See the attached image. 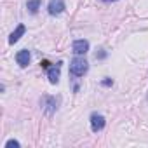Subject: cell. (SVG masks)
Returning a JSON list of instances; mask_svg holds the SVG:
<instances>
[{"label": "cell", "instance_id": "cell-7", "mask_svg": "<svg viewBox=\"0 0 148 148\" xmlns=\"http://www.w3.org/2000/svg\"><path fill=\"white\" fill-rule=\"evenodd\" d=\"M30 59H32V56H30V51H26V49H23L16 54V61L21 68H26L30 64Z\"/></svg>", "mask_w": 148, "mask_h": 148}, {"label": "cell", "instance_id": "cell-9", "mask_svg": "<svg viewBox=\"0 0 148 148\" xmlns=\"http://www.w3.org/2000/svg\"><path fill=\"white\" fill-rule=\"evenodd\" d=\"M40 0H28L26 2V9L30 11V14H37L38 12V9H40Z\"/></svg>", "mask_w": 148, "mask_h": 148}, {"label": "cell", "instance_id": "cell-1", "mask_svg": "<svg viewBox=\"0 0 148 148\" xmlns=\"http://www.w3.org/2000/svg\"><path fill=\"white\" fill-rule=\"evenodd\" d=\"M87 70H89V63L82 56H77L70 61V73L73 77H84L87 73Z\"/></svg>", "mask_w": 148, "mask_h": 148}, {"label": "cell", "instance_id": "cell-11", "mask_svg": "<svg viewBox=\"0 0 148 148\" xmlns=\"http://www.w3.org/2000/svg\"><path fill=\"white\" fill-rule=\"evenodd\" d=\"M105 58H106V51L99 49V52H96V59H105Z\"/></svg>", "mask_w": 148, "mask_h": 148}, {"label": "cell", "instance_id": "cell-4", "mask_svg": "<svg viewBox=\"0 0 148 148\" xmlns=\"http://www.w3.org/2000/svg\"><path fill=\"white\" fill-rule=\"evenodd\" d=\"M61 64H63V63H56V64H52V66H49V68H47V77H49V82H51L52 86H56V84L59 82Z\"/></svg>", "mask_w": 148, "mask_h": 148}, {"label": "cell", "instance_id": "cell-6", "mask_svg": "<svg viewBox=\"0 0 148 148\" xmlns=\"http://www.w3.org/2000/svg\"><path fill=\"white\" fill-rule=\"evenodd\" d=\"M91 129L92 132H99L105 129V117L101 113H92L91 115Z\"/></svg>", "mask_w": 148, "mask_h": 148}, {"label": "cell", "instance_id": "cell-2", "mask_svg": "<svg viewBox=\"0 0 148 148\" xmlns=\"http://www.w3.org/2000/svg\"><path fill=\"white\" fill-rule=\"evenodd\" d=\"M40 106H42L44 113H45L47 117H51V115L58 110V99H56L54 96L45 94V96H42V98H40Z\"/></svg>", "mask_w": 148, "mask_h": 148}, {"label": "cell", "instance_id": "cell-8", "mask_svg": "<svg viewBox=\"0 0 148 148\" xmlns=\"http://www.w3.org/2000/svg\"><path fill=\"white\" fill-rule=\"evenodd\" d=\"M25 32H26V26H25V25H18V28H16V30L11 33V37H9V44H11V45H14V44H16V42L25 35Z\"/></svg>", "mask_w": 148, "mask_h": 148}, {"label": "cell", "instance_id": "cell-12", "mask_svg": "<svg viewBox=\"0 0 148 148\" xmlns=\"http://www.w3.org/2000/svg\"><path fill=\"white\" fill-rule=\"evenodd\" d=\"M101 84H103V86H105V87H110V86H112V84H113V80H112V79H105V80H103V82H101Z\"/></svg>", "mask_w": 148, "mask_h": 148}, {"label": "cell", "instance_id": "cell-3", "mask_svg": "<svg viewBox=\"0 0 148 148\" xmlns=\"http://www.w3.org/2000/svg\"><path fill=\"white\" fill-rule=\"evenodd\" d=\"M71 51H73V54H77V56H84L89 51V42L84 40V38H79V40H75L71 44Z\"/></svg>", "mask_w": 148, "mask_h": 148}, {"label": "cell", "instance_id": "cell-10", "mask_svg": "<svg viewBox=\"0 0 148 148\" xmlns=\"http://www.w3.org/2000/svg\"><path fill=\"white\" fill-rule=\"evenodd\" d=\"M12 146H14V148H19L21 145H19V141H16V139H9V141L5 143V148H12Z\"/></svg>", "mask_w": 148, "mask_h": 148}, {"label": "cell", "instance_id": "cell-13", "mask_svg": "<svg viewBox=\"0 0 148 148\" xmlns=\"http://www.w3.org/2000/svg\"><path fill=\"white\" fill-rule=\"evenodd\" d=\"M103 2H113V0H103Z\"/></svg>", "mask_w": 148, "mask_h": 148}, {"label": "cell", "instance_id": "cell-5", "mask_svg": "<svg viewBox=\"0 0 148 148\" xmlns=\"http://www.w3.org/2000/svg\"><path fill=\"white\" fill-rule=\"evenodd\" d=\"M47 11L51 16H59L64 11V0H49Z\"/></svg>", "mask_w": 148, "mask_h": 148}]
</instances>
